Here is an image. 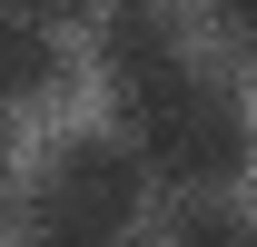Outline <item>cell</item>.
Instances as JSON below:
<instances>
[{
	"label": "cell",
	"mask_w": 257,
	"mask_h": 247,
	"mask_svg": "<svg viewBox=\"0 0 257 247\" xmlns=\"http://www.w3.org/2000/svg\"><path fill=\"white\" fill-rule=\"evenodd\" d=\"M168 247H257V217H237L227 198H188L168 217Z\"/></svg>",
	"instance_id": "4"
},
{
	"label": "cell",
	"mask_w": 257,
	"mask_h": 247,
	"mask_svg": "<svg viewBox=\"0 0 257 247\" xmlns=\"http://www.w3.org/2000/svg\"><path fill=\"white\" fill-rule=\"evenodd\" d=\"M0 198H10V129H0Z\"/></svg>",
	"instance_id": "6"
},
{
	"label": "cell",
	"mask_w": 257,
	"mask_h": 247,
	"mask_svg": "<svg viewBox=\"0 0 257 247\" xmlns=\"http://www.w3.org/2000/svg\"><path fill=\"white\" fill-rule=\"evenodd\" d=\"M119 109H128V139H139L128 158L159 168V178H178V188H198V198L247 168V99L198 50H178L149 79H119Z\"/></svg>",
	"instance_id": "1"
},
{
	"label": "cell",
	"mask_w": 257,
	"mask_h": 247,
	"mask_svg": "<svg viewBox=\"0 0 257 247\" xmlns=\"http://www.w3.org/2000/svg\"><path fill=\"white\" fill-rule=\"evenodd\" d=\"M10 10H20V20H40V30H50V10H69V0H10Z\"/></svg>",
	"instance_id": "5"
},
{
	"label": "cell",
	"mask_w": 257,
	"mask_h": 247,
	"mask_svg": "<svg viewBox=\"0 0 257 247\" xmlns=\"http://www.w3.org/2000/svg\"><path fill=\"white\" fill-rule=\"evenodd\" d=\"M149 198V168L128 158V139H69L50 149V168L30 178V237L40 247H128Z\"/></svg>",
	"instance_id": "2"
},
{
	"label": "cell",
	"mask_w": 257,
	"mask_h": 247,
	"mask_svg": "<svg viewBox=\"0 0 257 247\" xmlns=\"http://www.w3.org/2000/svg\"><path fill=\"white\" fill-rule=\"evenodd\" d=\"M50 69H60L50 30H40V20H20V10L0 0V99H30V89H50Z\"/></svg>",
	"instance_id": "3"
}]
</instances>
